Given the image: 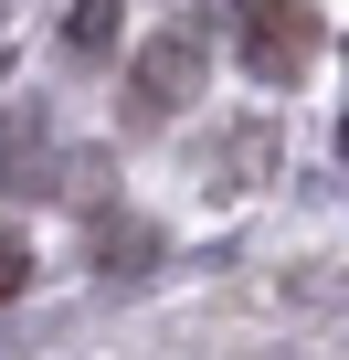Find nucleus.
<instances>
[{
  "instance_id": "1",
  "label": "nucleus",
  "mask_w": 349,
  "mask_h": 360,
  "mask_svg": "<svg viewBox=\"0 0 349 360\" xmlns=\"http://www.w3.org/2000/svg\"><path fill=\"white\" fill-rule=\"evenodd\" d=\"M244 64H254L265 85L307 75V64H317V11H307V0H254V32H244Z\"/></svg>"
},
{
  "instance_id": "2",
  "label": "nucleus",
  "mask_w": 349,
  "mask_h": 360,
  "mask_svg": "<svg viewBox=\"0 0 349 360\" xmlns=\"http://www.w3.org/2000/svg\"><path fill=\"white\" fill-rule=\"evenodd\" d=\"M138 75H148V96H180V75H191V32H180V43H159Z\"/></svg>"
},
{
  "instance_id": "3",
  "label": "nucleus",
  "mask_w": 349,
  "mask_h": 360,
  "mask_svg": "<svg viewBox=\"0 0 349 360\" xmlns=\"http://www.w3.org/2000/svg\"><path fill=\"white\" fill-rule=\"evenodd\" d=\"M117 43V0H85V11H74V53H106Z\"/></svg>"
},
{
  "instance_id": "4",
  "label": "nucleus",
  "mask_w": 349,
  "mask_h": 360,
  "mask_svg": "<svg viewBox=\"0 0 349 360\" xmlns=\"http://www.w3.org/2000/svg\"><path fill=\"white\" fill-rule=\"evenodd\" d=\"M22 276H32V255H22V233H0V297H11Z\"/></svg>"
}]
</instances>
